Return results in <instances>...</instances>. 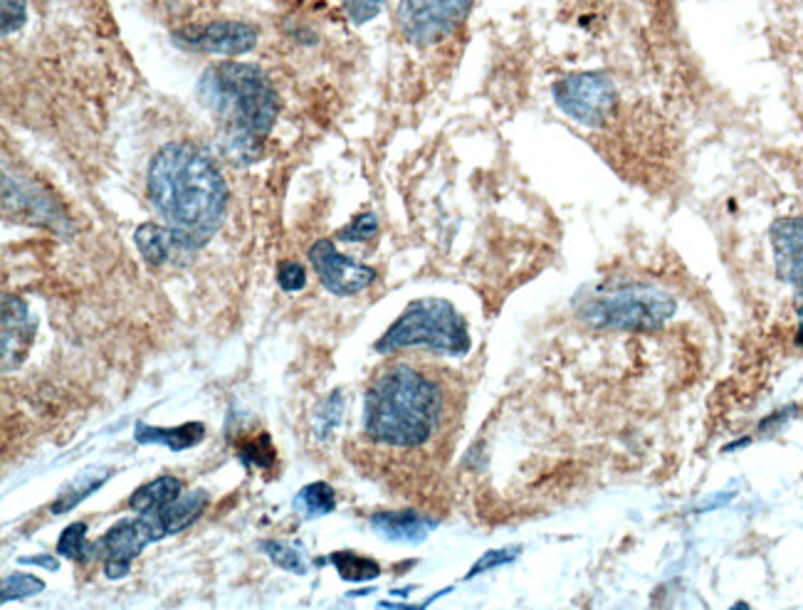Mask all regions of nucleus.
Instances as JSON below:
<instances>
[{"mask_svg": "<svg viewBox=\"0 0 803 610\" xmlns=\"http://www.w3.org/2000/svg\"><path fill=\"white\" fill-rule=\"evenodd\" d=\"M371 527L391 541H409V544H413V541H423L435 522L415 512H381L371 519Z\"/></svg>", "mask_w": 803, "mask_h": 610, "instance_id": "obj_14", "label": "nucleus"}, {"mask_svg": "<svg viewBox=\"0 0 803 610\" xmlns=\"http://www.w3.org/2000/svg\"><path fill=\"white\" fill-rule=\"evenodd\" d=\"M206 506H208V494L203 490H196L190 494H180L176 502H172L164 512H158L154 516L158 519L164 534L168 537V534H178V532H184V529H188L203 512H206Z\"/></svg>", "mask_w": 803, "mask_h": 610, "instance_id": "obj_17", "label": "nucleus"}, {"mask_svg": "<svg viewBox=\"0 0 803 610\" xmlns=\"http://www.w3.org/2000/svg\"><path fill=\"white\" fill-rule=\"evenodd\" d=\"M277 282L285 292H300L304 289V285H307V269L290 259V263H282L277 267Z\"/></svg>", "mask_w": 803, "mask_h": 610, "instance_id": "obj_26", "label": "nucleus"}, {"mask_svg": "<svg viewBox=\"0 0 803 610\" xmlns=\"http://www.w3.org/2000/svg\"><path fill=\"white\" fill-rule=\"evenodd\" d=\"M799 338H801V344H803V307H801V312H799Z\"/></svg>", "mask_w": 803, "mask_h": 610, "instance_id": "obj_31", "label": "nucleus"}, {"mask_svg": "<svg viewBox=\"0 0 803 610\" xmlns=\"http://www.w3.org/2000/svg\"><path fill=\"white\" fill-rule=\"evenodd\" d=\"M20 563H30V567H45L50 571H58V567H60L58 559H55L52 553H48V557H22Z\"/></svg>", "mask_w": 803, "mask_h": 610, "instance_id": "obj_30", "label": "nucleus"}, {"mask_svg": "<svg viewBox=\"0 0 803 610\" xmlns=\"http://www.w3.org/2000/svg\"><path fill=\"white\" fill-rule=\"evenodd\" d=\"M176 42L188 50L210 52V55H245L257 45V30L235 20H218L208 26H196L176 32Z\"/></svg>", "mask_w": 803, "mask_h": 610, "instance_id": "obj_10", "label": "nucleus"}, {"mask_svg": "<svg viewBox=\"0 0 803 610\" xmlns=\"http://www.w3.org/2000/svg\"><path fill=\"white\" fill-rule=\"evenodd\" d=\"M376 230H379L376 218H373L371 213H364V216H359L352 225H349V228L339 233V237H342V240L359 243V240H369L371 235H376Z\"/></svg>", "mask_w": 803, "mask_h": 610, "instance_id": "obj_28", "label": "nucleus"}, {"mask_svg": "<svg viewBox=\"0 0 803 610\" xmlns=\"http://www.w3.org/2000/svg\"><path fill=\"white\" fill-rule=\"evenodd\" d=\"M198 97L225 127L233 149L255 158L280 111L267 75L255 65L221 62L200 77Z\"/></svg>", "mask_w": 803, "mask_h": 610, "instance_id": "obj_3", "label": "nucleus"}, {"mask_svg": "<svg viewBox=\"0 0 803 610\" xmlns=\"http://www.w3.org/2000/svg\"><path fill=\"white\" fill-rule=\"evenodd\" d=\"M342 411H344V399H342V391H334L330 399H324L320 403V409L314 411V417H312V427L314 433L320 440H326L334 435V427L339 425V421H342Z\"/></svg>", "mask_w": 803, "mask_h": 610, "instance_id": "obj_22", "label": "nucleus"}, {"mask_svg": "<svg viewBox=\"0 0 803 610\" xmlns=\"http://www.w3.org/2000/svg\"><path fill=\"white\" fill-rule=\"evenodd\" d=\"M586 319L596 326L614 329H633V326H653L673 314V302L653 289H626L614 297H601L588 304Z\"/></svg>", "mask_w": 803, "mask_h": 610, "instance_id": "obj_7", "label": "nucleus"}, {"mask_svg": "<svg viewBox=\"0 0 803 610\" xmlns=\"http://www.w3.org/2000/svg\"><path fill=\"white\" fill-rule=\"evenodd\" d=\"M45 591V583L38 579V575L30 573H13L3 579V603L16 601V598H28V596H38Z\"/></svg>", "mask_w": 803, "mask_h": 610, "instance_id": "obj_25", "label": "nucleus"}, {"mask_svg": "<svg viewBox=\"0 0 803 610\" xmlns=\"http://www.w3.org/2000/svg\"><path fill=\"white\" fill-rule=\"evenodd\" d=\"M0 8H3V36L18 32L28 18L26 0H0Z\"/></svg>", "mask_w": 803, "mask_h": 610, "instance_id": "obj_27", "label": "nucleus"}, {"mask_svg": "<svg viewBox=\"0 0 803 610\" xmlns=\"http://www.w3.org/2000/svg\"><path fill=\"white\" fill-rule=\"evenodd\" d=\"M134 243H137L146 263L151 265H166L172 263L174 257H184L196 250L194 245H188L184 237L168 228V225L161 228V225L156 223L139 225L137 233H134Z\"/></svg>", "mask_w": 803, "mask_h": 610, "instance_id": "obj_12", "label": "nucleus"}, {"mask_svg": "<svg viewBox=\"0 0 803 610\" xmlns=\"http://www.w3.org/2000/svg\"><path fill=\"white\" fill-rule=\"evenodd\" d=\"M332 563L344 581H354V583L376 579L381 573V567L376 561L361 557L356 551H336L332 553Z\"/></svg>", "mask_w": 803, "mask_h": 610, "instance_id": "obj_19", "label": "nucleus"}, {"mask_svg": "<svg viewBox=\"0 0 803 610\" xmlns=\"http://www.w3.org/2000/svg\"><path fill=\"white\" fill-rule=\"evenodd\" d=\"M180 488H184V484H180V480L172 478V474H164V478L146 482L131 494V500H129L131 512H137V514L164 512L168 504L178 500Z\"/></svg>", "mask_w": 803, "mask_h": 610, "instance_id": "obj_16", "label": "nucleus"}, {"mask_svg": "<svg viewBox=\"0 0 803 610\" xmlns=\"http://www.w3.org/2000/svg\"><path fill=\"white\" fill-rule=\"evenodd\" d=\"M146 188L158 216L196 250L218 233L228 210V186L216 164L184 141L166 144L151 158Z\"/></svg>", "mask_w": 803, "mask_h": 610, "instance_id": "obj_1", "label": "nucleus"}, {"mask_svg": "<svg viewBox=\"0 0 803 610\" xmlns=\"http://www.w3.org/2000/svg\"><path fill=\"white\" fill-rule=\"evenodd\" d=\"M294 506L304 516H324L334 510V490L326 482H312L307 488L300 490Z\"/></svg>", "mask_w": 803, "mask_h": 610, "instance_id": "obj_20", "label": "nucleus"}, {"mask_svg": "<svg viewBox=\"0 0 803 610\" xmlns=\"http://www.w3.org/2000/svg\"><path fill=\"white\" fill-rule=\"evenodd\" d=\"M472 0H401L399 28L403 38L428 48L448 40L470 13Z\"/></svg>", "mask_w": 803, "mask_h": 610, "instance_id": "obj_5", "label": "nucleus"}, {"mask_svg": "<svg viewBox=\"0 0 803 610\" xmlns=\"http://www.w3.org/2000/svg\"><path fill=\"white\" fill-rule=\"evenodd\" d=\"M58 553L65 559H72V561H92L97 557L95 544H89L87 541L85 522H75L65 529L58 541Z\"/></svg>", "mask_w": 803, "mask_h": 610, "instance_id": "obj_21", "label": "nucleus"}, {"mask_svg": "<svg viewBox=\"0 0 803 610\" xmlns=\"http://www.w3.org/2000/svg\"><path fill=\"white\" fill-rule=\"evenodd\" d=\"M310 263L322 285L336 297H354L376 279L371 267L339 253L332 240H316L310 250Z\"/></svg>", "mask_w": 803, "mask_h": 610, "instance_id": "obj_9", "label": "nucleus"}, {"mask_svg": "<svg viewBox=\"0 0 803 610\" xmlns=\"http://www.w3.org/2000/svg\"><path fill=\"white\" fill-rule=\"evenodd\" d=\"M134 437H137V443L141 445H164V447H172L174 453H180V450H188V447H196L203 437H206V427H203V423H184L178 427H151L146 423H137V433H134Z\"/></svg>", "mask_w": 803, "mask_h": 610, "instance_id": "obj_15", "label": "nucleus"}, {"mask_svg": "<svg viewBox=\"0 0 803 610\" xmlns=\"http://www.w3.org/2000/svg\"><path fill=\"white\" fill-rule=\"evenodd\" d=\"M559 109L584 127H604L616 115V87L601 75H571L554 85Z\"/></svg>", "mask_w": 803, "mask_h": 610, "instance_id": "obj_6", "label": "nucleus"}, {"mask_svg": "<svg viewBox=\"0 0 803 610\" xmlns=\"http://www.w3.org/2000/svg\"><path fill=\"white\" fill-rule=\"evenodd\" d=\"M32 338H36V319L28 312V304L20 297H3V368L18 366L28 356Z\"/></svg>", "mask_w": 803, "mask_h": 610, "instance_id": "obj_11", "label": "nucleus"}, {"mask_svg": "<svg viewBox=\"0 0 803 610\" xmlns=\"http://www.w3.org/2000/svg\"><path fill=\"white\" fill-rule=\"evenodd\" d=\"M164 529L154 514H139V519H121L101 537L95 549L97 557L105 559V573L109 579H124L129 573L131 561L151 544L164 539Z\"/></svg>", "mask_w": 803, "mask_h": 610, "instance_id": "obj_8", "label": "nucleus"}, {"mask_svg": "<svg viewBox=\"0 0 803 610\" xmlns=\"http://www.w3.org/2000/svg\"><path fill=\"white\" fill-rule=\"evenodd\" d=\"M774 257L782 277L803 289V218H789L776 225Z\"/></svg>", "mask_w": 803, "mask_h": 610, "instance_id": "obj_13", "label": "nucleus"}, {"mask_svg": "<svg viewBox=\"0 0 803 610\" xmlns=\"http://www.w3.org/2000/svg\"><path fill=\"white\" fill-rule=\"evenodd\" d=\"M111 478V470H87V472H79L75 480H70L65 484V488L60 490L58 500H55L52 504V514H65L75 510V506L87 500L89 494L97 492L101 484H105L107 480Z\"/></svg>", "mask_w": 803, "mask_h": 610, "instance_id": "obj_18", "label": "nucleus"}, {"mask_svg": "<svg viewBox=\"0 0 803 610\" xmlns=\"http://www.w3.org/2000/svg\"><path fill=\"white\" fill-rule=\"evenodd\" d=\"M443 415L438 383L411 366H391L366 391L364 431L391 447L425 445Z\"/></svg>", "mask_w": 803, "mask_h": 610, "instance_id": "obj_2", "label": "nucleus"}, {"mask_svg": "<svg viewBox=\"0 0 803 610\" xmlns=\"http://www.w3.org/2000/svg\"><path fill=\"white\" fill-rule=\"evenodd\" d=\"M263 549L267 551V557L273 559L280 569L292 571V573H297V575L307 573V563H304L302 553H300L297 549H294V547H290L287 541H265Z\"/></svg>", "mask_w": 803, "mask_h": 610, "instance_id": "obj_24", "label": "nucleus"}, {"mask_svg": "<svg viewBox=\"0 0 803 610\" xmlns=\"http://www.w3.org/2000/svg\"><path fill=\"white\" fill-rule=\"evenodd\" d=\"M386 0H349L346 3V10H349V18H352L354 22H369L376 18L381 13V8Z\"/></svg>", "mask_w": 803, "mask_h": 610, "instance_id": "obj_29", "label": "nucleus"}, {"mask_svg": "<svg viewBox=\"0 0 803 610\" xmlns=\"http://www.w3.org/2000/svg\"><path fill=\"white\" fill-rule=\"evenodd\" d=\"M241 457L247 468H263V470H270L273 468L275 462V450H273V443H270V435L267 433H259L257 437L247 440V443L241 447Z\"/></svg>", "mask_w": 803, "mask_h": 610, "instance_id": "obj_23", "label": "nucleus"}, {"mask_svg": "<svg viewBox=\"0 0 803 610\" xmlns=\"http://www.w3.org/2000/svg\"><path fill=\"white\" fill-rule=\"evenodd\" d=\"M405 346H428L433 352L462 356L470 348L468 324L445 299H418L376 344L383 354Z\"/></svg>", "mask_w": 803, "mask_h": 610, "instance_id": "obj_4", "label": "nucleus"}]
</instances>
